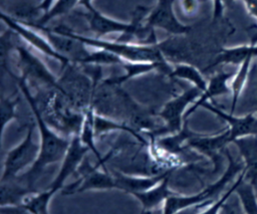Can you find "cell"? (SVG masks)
Wrapping results in <instances>:
<instances>
[{"label": "cell", "instance_id": "cell-1", "mask_svg": "<svg viewBox=\"0 0 257 214\" xmlns=\"http://www.w3.org/2000/svg\"><path fill=\"white\" fill-rule=\"evenodd\" d=\"M13 76L17 78L18 85L30 105V109L35 117L37 128L40 133V151L36 162L28 171L16 178L21 179L20 182H22L29 188L34 189L36 181L47 166L54 163L62 162L69 148L71 139H66L57 135L45 122L37 104V101L28 87L27 78L24 75H21L19 77H16L15 75Z\"/></svg>", "mask_w": 257, "mask_h": 214}, {"label": "cell", "instance_id": "cell-2", "mask_svg": "<svg viewBox=\"0 0 257 214\" xmlns=\"http://www.w3.org/2000/svg\"><path fill=\"white\" fill-rule=\"evenodd\" d=\"M224 153L228 160V165L222 176L197 193L188 195L178 193L169 197L162 207L163 214H177L189 208L209 205L216 200L225 191L228 184L244 170L243 162L236 160L227 148L224 150Z\"/></svg>", "mask_w": 257, "mask_h": 214}, {"label": "cell", "instance_id": "cell-3", "mask_svg": "<svg viewBox=\"0 0 257 214\" xmlns=\"http://www.w3.org/2000/svg\"><path fill=\"white\" fill-rule=\"evenodd\" d=\"M52 32L62 35L72 36L84 44L96 46L97 48H101L104 51L111 52L118 57H123L132 62H157V63H166L164 55L161 50L156 45H128L126 43L119 42H108L104 40L87 38L80 35H77L67 27L58 26L53 29H50Z\"/></svg>", "mask_w": 257, "mask_h": 214}, {"label": "cell", "instance_id": "cell-4", "mask_svg": "<svg viewBox=\"0 0 257 214\" xmlns=\"http://www.w3.org/2000/svg\"><path fill=\"white\" fill-rule=\"evenodd\" d=\"M33 126H29L24 139L7 154L3 162L1 182L14 180L28 171L36 162L40 146L33 139Z\"/></svg>", "mask_w": 257, "mask_h": 214}, {"label": "cell", "instance_id": "cell-5", "mask_svg": "<svg viewBox=\"0 0 257 214\" xmlns=\"http://www.w3.org/2000/svg\"><path fill=\"white\" fill-rule=\"evenodd\" d=\"M202 90L192 86L181 94L169 100L157 114L165 125L166 134H174L182 130L185 120L186 109L190 103H194L201 95Z\"/></svg>", "mask_w": 257, "mask_h": 214}, {"label": "cell", "instance_id": "cell-6", "mask_svg": "<svg viewBox=\"0 0 257 214\" xmlns=\"http://www.w3.org/2000/svg\"><path fill=\"white\" fill-rule=\"evenodd\" d=\"M88 151L89 149L81 143L78 135L71 138L69 148L61 162L60 168L57 174L55 175L54 179L46 188V190L52 196H54V194H56L59 190H62L66 180L72 174H75L77 172L80 164L85 159V156L88 153Z\"/></svg>", "mask_w": 257, "mask_h": 214}, {"label": "cell", "instance_id": "cell-7", "mask_svg": "<svg viewBox=\"0 0 257 214\" xmlns=\"http://www.w3.org/2000/svg\"><path fill=\"white\" fill-rule=\"evenodd\" d=\"M231 144L228 128L216 134H199L196 133L186 143V149H193L210 159L214 164L215 170L220 165V152L224 151Z\"/></svg>", "mask_w": 257, "mask_h": 214}, {"label": "cell", "instance_id": "cell-8", "mask_svg": "<svg viewBox=\"0 0 257 214\" xmlns=\"http://www.w3.org/2000/svg\"><path fill=\"white\" fill-rule=\"evenodd\" d=\"M202 108L212 112L220 119L227 123V128L230 134L231 143L235 140L248 136H256L257 137V113H249L245 116L237 117L234 114L226 113L221 109L213 105L212 103L205 102Z\"/></svg>", "mask_w": 257, "mask_h": 214}, {"label": "cell", "instance_id": "cell-9", "mask_svg": "<svg viewBox=\"0 0 257 214\" xmlns=\"http://www.w3.org/2000/svg\"><path fill=\"white\" fill-rule=\"evenodd\" d=\"M175 0H158L156 8L146 19V25L150 28L160 27L175 35H185L191 32L192 26L180 23L173 11Z\"/></svg>", "mask_w": 257, "mask_h": 214}, {"label": "cell", "instance_id": "cell-10", "mask_svg": "<svg viewBox=\"0 0 257 214\" xmlns=\"http://www.w3.org/2000/svg\"><path fill=\"white\" fill-rule=\"evenodd\" d=\"M16 48L19 52L22 75H24L27 79L28 77H33L35 80L49 86L50 88L57 87V79L54 78L50 71L36 56L31 54L22 46H17Z\"/></svg>", "mask_w": 257, "mask_h": 214}, {"label": "cell", "instance_id": "cell-11", "mask_svg": "<svg viewBox=\"0 0 257 214\" xmlns=\"http://www.w3.org/2000/svg\"><path fill=\"white\" fill-rule=\"evenodd\" d=\"M233 144L237 147L244 164V179L257 191V137L239 138Z\"/></svg>", "mask_w": 257, "mask_h": 214}, {"label": "cell", "instance_id": "cell-12", "mask_svg": "<svg viewBox=\"0 0 257 214\" xmlns=\"http://www.w3.org/2000/svg\"><path fill=\"white\" fill-rule=\"evenodd\" d=\"M235 72L232 71H219L210 77L206 89L201 93L198 99L187 110L185 120L188 119L198 108L202 106L205 102L213 99L216 96L225 95L231 92L229 81L232 79Z\"/></svg>", "mask_w": 257, "mask_h": 214}, {"label": "cell", "instance_id": "cell-13", "mask_svg": "<svg viewBox=\"0 0 257 214\" xmlns=\"http://www.w3.org/2000/svg\"><path fill=\"white\" fill-rule=\"evenodd\" d=\"M172 174L165 177L160 183H158L156 186L143 191L132 194L141 204L142 210L144 211H151L160 209L163 207L165 201L173 196L178 194V192L172 190L170 188V178Z\"/></svg>", "mask_w": 257, "mask_h": 214}, {"label": "cell", "instance_id": "cell-14", "mask_svg": "<svg viewBox=\"0 0 257 214\" xmlns=\"http://www.w3.org/2000/svg\"><path fill=\"white\" fill-rule=\"evenodd\" d=\"M257 57V43L251 41L249 44L238 45L234 47L221 48L219 52L212 59L211 63L204 69L208 70L222 64H231V65H240L245 60Z\"/></svg>", "mask_w": 257, "mask_h": 214}, {"label": "cell", "instance_id": "cell-15", "mask_svg": "<svg viewBox=\"0 0 257 214\" xmlns=\"http://www.w3.org/2000/svg\"><path fill=\"white\" fill-rule=\"evenodd\" d=\"M2 19L12 28L14 29L17 33H19L23 38H25L28 42H30L34 47L38 48L40 51H42L43 53H45L48 56H51L55 59H57L58 61H60L62 67L64 68L67 64L70 63V61L63 55H61L59 52H57L55 50V48L52 45H49L48 42H46L44 39H42L39 35L35 34L34 32H32L29 29L24 28L22 25H20L18 22H16L15 20L11 19L10 17L6 16L4 13L2 14Z\"/></svg>", "mask_w": 257, "mask_h": 214}, {"label": "cell", "instance_id": "cell-16", "mask_svg": "<svg viewBox=\"0 0 257 214\" xmlns=\"http://www.w3.org/2000/svg\"><path fill=\"white\" fill-rule=\"evenodd\" d=\"M37 190L31 189L17 179L1 182V207H19L23 200Z\"/></svg>", "mask_w": 257, "mask_h": 214}, {"label": "cell", "instance_id": "cell-17", "mask_svg": "<svg viewBox=\"0 0 257 214\" xmlns=\"http://www.w3.org/2000/svg\"><path fill=\"white\" fill-rule=\"evenodd\" d=\"M252 60H253L252 58H249V59L245 60L242 64H240L239 68L235 71V73L231 79L230 89H231V94H232V101H231L230 114L235 113L238 100L240 98V95L243 92V89H244L247 79L249 77Z\"/></svg>", "mask_w": 257, "mask_h": 214}, {"label": "cell", "instance_id": "cell-18", "mask_svg": "<svg viewBox=\"0 0 257 214\" xmlns=\"http://www.w3.org/2000/svg\"><path fill=\"white\" fill-rule=\"evenodd\" d=\"M169 75L188 80L193 84V86L200 88L202 92L206 89L208 84V81L204 78L202 72L191 63H177V65L172 68Z\"/></svg>", "mask_w": 257, "mask_h": 214}, {"label": "cell", "instance_id": "cell-19", "mask_svg": "<svg viewBox=\"0 0 257 214\" xmlns=\"http://www.w3.org/2000/svg\"><path fill=\"white\" fill-rule=\"evenodd\" d=\"M235 194L244 214H257V191L244 179V176L240 180Z\"/></svg>", "mask_w": 257, "mask_h": 214}, {"label": "cell", "instance_id": "cell-20", "mask_svg": "<svg viewBox=\"0 0 257 214\" xmlns=\"http://www.w3.org/2000/svg\"><path fill=\"white\" fill-rule=\"evenodd\" d=\"M244 176V173H240L236 180L234 182H232L231 186L225 190L216 200H214L211 204H209L208 206H206L205 208H203L198 214H220L224 205L226 204V202L232 197L233 194H235V190L240 182V180L242 179V177Z\"/></svg>", "mask_w": 257, "mask_h": 214}, {"label": "cell", "instance_id": "cell-21", "mask_svg": "<svg viewBox=\"0 0 257 214\" xmlns=\"http://www.w3.org/2000/svg\"><path fill=\"white\" fill-rule=\"evenodd\" d=\"M77 1L78 0H57L55 5L44 16H42V18L38 21L36 25L42 26L51 18L67 13L73 8V6L76 4Z\"/></svg>", "mask_w": 257, "mask_h": 214}, {"label": "cell", "instance_id": "cell-22", "mask_svg": "<svg viewBox=\"0 0 257 214\" xmlns=\"http://www.w3.org/2000/svg\"><path fill=\"white\" fill-rule=\"evenodd\" d=\"M19 98L4 97L1 98V118H2V133H4L6 125L16 118V105Z\"/></svg>", "mask_w": 257, "mask_h": 214}, {"label": "cell", "instance_id": "cell-23", "mask_svg": "<svg viewBox=\"0 0 257 214\" xmlns=\"http://www.w3.org/2000/svg\"><path fill=\"white\" fill-rule=\"evenodd\" d=\"M236 0H214V13H213V20L216 21L223 15L224 7L227 5L232 4Z\"/></svg>", "mask_w": 257, "mask_h": 214}, {"label": "cell", "instance_id": "cell-24", "mask_svg": "<svg viewBox=\"0 0 257 214\" xmlns=\"http://www.w3.org/2000/svg\"><path fill=\"white\" fill-rule=\"evenodd\" d=\"M245 4L246 10L251 17L257 19V0H242Z\"/></svg>", "mask_w": 257, "mask_h": 214}, {"label": "cell", "instance_id": "cell-25", "mask_svg": "<svg viewBox=\"0 0 257 214\" xmlns=\"http://www.w3.org/2000/svg\"><path fill=\"white\" fill-rule=\"evenodd\" d=\"M197 7V0H184V9L192 12Z\"/></svg>", "mask_w": 257, "mask_h": 214}]
</instances>
